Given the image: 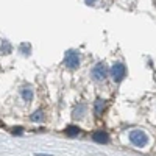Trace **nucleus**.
I'll list each match as a JSON object with an SVG mask.
<instances>
[{"instance_id": "f257e3e1", "label": "nucleus", "mask_w": 156, "mask_h": 156, "mask_svg": "<svg viewBox=\"0 0 156 156\" xmlns=\"http://www.w3.org/2000/svg\"><path fill=\"white\" fill-rule=\"evenodd\" d=\"M129 140H131V144L134 147H145L148 144V136L142 131V129H133L131 133H129Z\"/></svg>"}, {"instance_id": "f03ea898", "label": "nucleus", "mask_w": 156, "mask_h": 156, "mask_svg": "<svg viewBox=\"0 0 156 156\" xmlns=\"http://www.w3.org/2000/svg\"><path fill=\"white\" fill-rule=\"evenodd\" d=\"M64 64L69 69H76L80 66V53L75 50H69L66 51V56H64Z\"/></svg>"}, {"instance_id": "7ed1b4c3", "label": "nucleus", "mask_w": 156, "mask_h": 156, "mask_svg": "<svg viewBox=\"0 0 156 156\" xmlns=\"http://www.w3.org/2000/svg\"><path fill=\"white\" fill-rule=\"evenodd\" d=\"M111 73H112V78L115 81H122L125 78V75H126V69H125V66L122 62H115L112 66V69H111Z\"/></svg>"}, {"instance_id": "20e7f679", "label": "nucleus", "mask_w": 156, "mask_h": 156, "mask_svg": "<svg viewBox=\"0 0 156 156\" xmlns=\"http://www.w3.org/2000/svg\"><path fill=\"white\" fill-rule=\"evenodd\" d=\"M92 76L95 78L97 81H101V80H105V78L108 76V67L105 66L103 62H98L97 66L92 69Z\"/></svg>"}, {"instance_id": "39448f33", "label": "nucleus", "mask_w": 156, "mask_h": 156, "mask_svg": "<svg viewBox=\"0 0 156 156\" xmlns=\"http://www.w3.org/2000/svg\"><path fill=\"white\" fill-rule=\"evenodd\" d=\"M92 139H94V142H97V144H108L109 134L106 131H103V129H98V131H95L92 134Z\"/></svg>"}, {"instance_id": "423d86ee", "label": "nucleus", "mask_w": 156, "mask_h": 156, "mask_svg": "<svg viewBox=\"0 0 156 156\" xmlns=\"http://www.w3.org/2000/svg\"><path fill=\"white\" fill-rule=\"evenodd\" d=\"M94 108H95V112H97V114H101L103 111H105V108H106V101H105V100H101V98L95 100Z\"/></svg>"}, {"instance_id": "0eeeda50", "label": "nucleus", "mask_w": 156, "mask_h": 156, "mask_svg": "<svg viewBox=\"0 0 156 156\" xmlns=\"http://www.w3.org/2000/svg\"><path fill=\"white\" fill-rule=\"evenodd\" d=\"M84 112H86V106L84 105H78L73 109V117L75 119H81V117H84Z\"/></svg>"}, {"instance_id": "6e6552de", "label": "nucleus", "mask_w": 156, "mask_h": 156, "mask_svg": "<svg viewBox=\"0 0 156 156\" xmlns=\"http://www.w3.org/2000/svg\"><path fill=\"white\" fill-rule=\"evenodd\" d=\"M20 95H22V98H23L25 101H31V100H33V90H31L30 87H25V89H22Z\"/></svg>"}, {"instance_id": "1a4fd4ad", "label": "nucleus", "mask_w": 156, "mask_h": 156, "mask_svg": "<svg viewBox=\"0 0 156 156\" xmlns=\"http://www.w3.org/2000/svg\"><path fill=\"white\" fill-rule=\"evenodd\" d=\"M80 131H81V129L80 128H78V126H75V125H69L67 128H66V134L67 136H76V134H80Z\"/></svg>"}, {"instance_id": "9d476101", "label": "nucleus", "mask_w": 156, "mask_h": 156, "mask_svg": "<svg viewBox=\"0 0 156 156\" xmlns=\"http://www.w3.org/2000/svg\"><path fill=\"white\" fill-rule=\"evenodd\" d=\"M42 119H44V112H42L41 109L31 114V122H41Z\"/></svg>"}, {"instance_id": "9b49d317", "label": "nucleus", "mask_w": 156, "mask_h": 156, "mask_svg": "<svg viewBox=\"0 0 156 156\" xmlns=\"http://www.w3.org/2000/svg\"><path fill=\"white\" fill-rule=\"evenodd\" d=\"M20 50L23 51L25 55H28V53H30V45H27V44H22V45H20Z\"/></svg>"}, {"instance_id": "f8f14e48", "label": "nucleus", "mask_w": 156, "mask_h": 156, "mask_svg": "<svg viewBox=\"0 0 156 156\" xmlns=\"http://www.w3.org/2000/svg\"><path fill=\"white\" fill-rule=\"evenodd\" d=\"M2 50L5 51V53H9V51H11V47L8 45V42H6V41L3 42V45H2Z\"/></svg>"}, {"instance_id": "ddd939ff", "label": "nucleus", "mask_w": 156, "mask_h": 156, "mask_svg": "<svg viewBox=\"0 0 156 156\" xmlns=\"http://www.w3.org/2000/svg\"><path fill=\"white\" fill-rule=\"evenodd\" d=\"M12 133H17V134H22V128L17 126V128H12Z\"/></svg>"}, {"instance_id": "4468645a", "label": "nucleus", "mask_w": 156, "mask_h": 156, "mask_svg": "<svg viewBox=\"0 0 156 156\" xmlns=\"http://www.w3.org/2000/svg\"><path fill=\"white\" fill-rule=\"evenodd\" d=\"M36 156H48V154H36Z\"/></svg>"}, {"instance_id": "2eb2a0df", "label": "nucleus", "mask_w": 156, "mask_h": 156, "mask_svg": "<svg viewBox=\"0 0 156 156\" xmlns=\"http://www.w3.org/2000/svg\"><path fill=\"white\" fill-rule=\"evenodd\" d=\"M0 125H2V122H0Z\"/></svg>"}]
</instances>
